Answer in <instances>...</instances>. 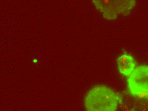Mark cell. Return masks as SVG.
<instances>
[{"mask_svg":"<svg viewBox=\"0 0 148 111\" xmlns=\"http://www.w3.org/2000/svg\"><path fill=\"white\" fill-rule=\"evenodd\" d=\"M121 99L110 87L100 85L94 87L86 97L85 105L88 111H114L117 110Z\"/></svg>","mask_w":148,"mask_h":111,"instance_id":"1","label":"cell"},{"mask_svg":"<svg viewBox=\"0 0 148 111\" xmlns=\"http://www.w3.org/2000/svg\"><path fill=\"white\" fill-rule=\"evenodd\" d=\"M127 83L129 92L138 98L148 97V65H140L128 77Z\"/></svg>","mask_w":148,"mask_h":111,"instance_id":"2","label":"cell"},{"mask_svg":"<svg viewBox=\"0 0 148 111\" xmlns=\"http://www.w3.org/2000/svg\"><path fill=\"white\" fill-rule=\"evenodd\" d=\"M92 2L104 18L110 21L117 19L118 15L113 0H92Z\"/></svg>","mask_w":148,"mask_h":111,"instance_id":"3","label":"cell"},{"mask_svg":"<svg viewBox=\"0 0 148 111\" xmlns=\"http://www.w3.org/2000/svg\"><path fill=\"white\" fill-rule=\"evenodd\" d=\"M117 61L119 72L126 77H129L136 68L134 58L129 54H124L120 56Z\"/></svg>","mask_w":148,"mask_h":111,"instance_id":"4","label":"cell"},{"mask_svg":"<svg viewBox=\"0 0 148 111\" xmlns=\"http://www.w3.org/2000/svg\"><path fill=\"white\" fill-rule=\"evenodd\" d=\"M118 15L127 16L136 5V0H113Z\"/></svg>","mask_w":148,"mask_h":111,"instance_id":"5","label":"cell"},{"mask_svg":"<svg viewBox=\"0 0 148 111\" xmlns=\"http://www.w3.org/2000/svg\"><path fill=\"white\" fill-rule=\"evenodd\" d=\"M139 99V101L135 106V110L137 111H148V97Z\"/></svg>","mask_w":148,"mask_h":111,"instance_id":"6","label":"cell"}]
</instances>
